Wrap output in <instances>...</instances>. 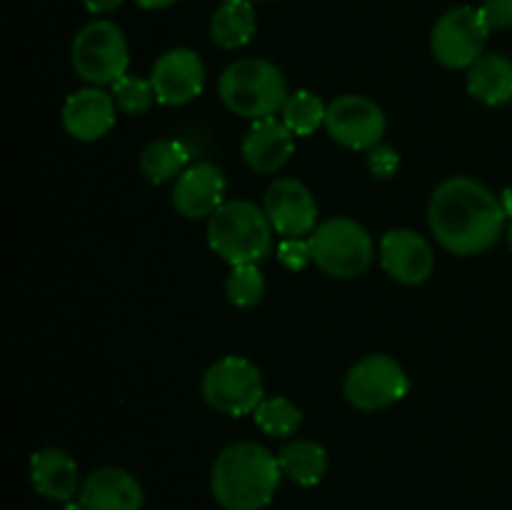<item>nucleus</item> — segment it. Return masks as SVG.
Returning <instances> with one entry per match:
<instances>
[{"mask_svg":"<svg viewBox=\"0 0 512 510\" xmlns=\"http://www.w3.org/2000/svg\"><path fill=\"white\" fill-rule=\"evenodd\" d=\"M508 243H510V250H512V225H510V230H508Z\"/></svg>","mask_w":512,"mask_h":510,"instance_id":"33","label":"nucleus"},{"mask_svg":"<svg viewBox=\"0 0 512 510\" xmlns=\"http://www.w3.org/2000/svg\"><path fill=\"white\" fill-rule=\"evenodd\" d=\"M280 470L290 483L313 488L328 473V450L315 440H293L278 453Z\"/></svg>","mask_w":512,"mask_h":510,"instance_id":"20","label":"nucleus"},{"mask_svg":"<svg viewBox=\"0 0 512 510\" xmlns=\"http://www.w3.org/2000/svg\"><path fill=\"white\" fill-rule=\"evenodd\" d=\"M135 3L145 10H163V8H170V5H175L178 0H135Z\"/></svg>","mask_w":512,"mask_h":510,"instance_id":"31","label":"nucleus"},{"mask_svg":"<svg viewBox=\"0 0 512 510\" xmlns=\"http://www.w3.org/2000/svg\"><path fill=\"white\" fill-rule=\"evenodd\" d=\"M188 160L190 150L188 145L180 143V140H153V143L145 145L143 153H140V173H143L153 185L168 183V180H178V175L183 173Z\"/></svg>","mask_w":512,"mask_h":510,"instance_id":"22","label":"nucleus"},{"mask_svg":"<svg viewBox=\"0 0 512 510\" xmlns=\"http://www.w3.org/2000/svg\"><path fill=\"white\" fill-rule=\"evenodd\" d=\"M83 3L90 13L103 15V13H113V10H118L125 0H83Z\"/></svg>","mask_w":512,"mask_h":510,"instance_id":"30","label":"nucleus"},{"mask_svg":"<svg viewBox=\"0 0 512 510\" xmlns=\"http://www.w3.org/2000/svg\"><path fill=\"white\" fill-rule=\"evenodd\" d=\"M398 163V153H395L393 148H385V145H378V148L370 150L368 155L370 170H373L378 178H390V175L395 173V168H398Z\"/></svg>","mask_w":512,"mask_h":510,"instance_id":"29","label":"nucleus"},{"mask_svg":"<svg viewBox=\"0 0 512 510\" xmlns=\"http://www.w3.org/2000/svg\"><path fill=\"white\" fill-rule=\"evenodd\" d=\"M30 480H33L35 493L55 503H70L83 488L78 463L60 448H43L33 453Z\"/></svg>","mask_w":512,"mask_h":510,"instance_id":"18","label":"nucleus"},{"mask_svg":"<svg viewBox=\"0 0 512 510\" xmlns=\"http://www.w3.org/2000/svg\"><path fill=\"white\" fill-rule=\"evenodd\" d=\"M115 105L113 95L105 93L103 88H80L65 98L63 105V128L70 138L80 143H93V140L105 138L115 125Z\"/></svg>","mask_w":512,"mask_h":510,"instance_id":"15","label":"nucleus"},{"mask_svg":"<svg viewBox=\"0 0 512 510\" xmlns=\"http://www.w3.org/2000/svg\"><path fill=\"white\" fill-rule=\"evenodd\" d=\"M273 225L250 200L223 203L208 218V243L230 265L258 263L273 250Z\"/></svg>","mask_w":512,"mask_h":510,"instance_id":"4","label":"nucleus"},{"mask_svg":"<svg viewBox=\"0 0 512 510\" xmlns=\"http://www.w3.org/2000/svg\"><path fill=\"white\" fill-rule=\"evenodd\" d=\"M480 15L490 30L512 28V0H485L480 5Z\"/></svg>","mask_w":512,"mask_h":510,"instance_id":"28","label":"nucleus"},{"mask_svg":"<svg viewBox=\"0 0 512 510\" xmlns=\"http://www.w3.org/2000/svg\"><path fill=\"white\" fill-rule=\"evenodd\" d=\"M388 120L383 108L365 95H340L328 105L325 130L348 150H373L383 140Z\"/></svg>","mask_w":512,"mask_h":510,"instance_id":"10","label":"nucleus"},{"mask_svg":"<svg viewBox=\"0 0 512 510\" xmlns=\"http://www.w3.org/2000/svg\"><path fill=\"white\" fill-rule=\"evenodd\" d=\"M225 295L235 308H255L265 295V278L258 263L233 265L225 280Z\"/></svg>","mask_w":512,"mask_h":510,"instance_id":"25","label":"nucleus"},{"mask_svg":"<svg viewBox=\"0 0 512 510\" xmlns=\"http://www.w3.org/2000/svg\"><path fill=\"white\" fill-rule=\"evenodd\" d=\"M325 115H328V105L310 90H295L288 95L283 110H280V120L293 130L295 138H308L313 135L320 125H325Z\"/></svg>","mask_w":512,"mask_h":510,"instance_id":"23","label":"nucleus"},{"mask_svg":"<svg viewBox=\"0 0 512 510\" xmlns=\"http://www.w3.org/2000/svg\"><path fill=\"white\" fill-rule=\"evenodd\" d=\"M253 418L265 435L280 440L295 435V430L303 423V410H300L293 400L278 395V398H265L263 403L255 408Z\"/></svg>","mask_w":512,"mask_h":510,"instance_id":"24","label":"nucleus"},{"mask_svg":"<svg viewBox=\"0 0 512 510\" xmlns=\"http://www.w3.org/2000/svg\"><path fill=\"white\" fill-rule=\"evenodd\" d=\"M200 393L213 410L240 418L255 413V408L263 403L265 383L253 360L243 355H225L205 370Z\"/></svg>","mask_w":512,"mask_h":510,"instance_id":"7","label":"nucleus"},{"mask_svg":"<svg viewBox=\"0 0 512 510\" xmlns=\"http://www.w3.org/2000/svg\"><path fill=\"white\" fill-rule=\"evenodd\" d=\"M225 175L215 163H195L178 175L173 185V208L183 218H210L225 203Z\"/></svg>","mask_w":512,"mask_h":510,"instance_id":"14","label":"nucleus"},{"mask_svg":"<svg viewBox=\"0 0 512 510\" xmlns=\"http://www.w3.org/2000/svg\"><path fill=\"white\" fill-rule=\"evenodd\" d=\"M263 210L275 233L283 238H305L318 228V203L298 178H278L265 190Z\"/></svg>","mask_w":512,"mask_h":510,"instance_id":"11","label":"nucleus"},{"mask_svg":"<svg viewBox=\"0 0 512 510\" xmlns=\"http://www.w3.org/2000/svg\"><path fill=\"white\" fill-rule=\"evenodd\" d=\"M278 260L288 270L298 273L313 263V245L310 238H283L278 245Z\"/></svg>","mask_w":512,"mask_h":510,"instance_id":"27","label":"nucleus"},{"mask_svg":"<svg viewBox=\"0 0 512 510\" xmlns=\"http://www.w3.org/2000/svg\"><path fill=\"white\" fill-rule=\"evenodd\" d=\"M143 500V485L123 468L93 470L80 488L85 510H140Z\"/></svg>","mask_w":512,"mask_h":510,"instance_id":"16","label":"nucleus"},{"mask_svg":"<svg viewBox=\"0 0 512 510\" xmlns=\"http://www.w3.org/2000/svg\"><path fill=\"white\" fill-rule=\"evenodd\" d=\"M500 203H503L505 215H510L512 218V188H508L503 195H500Z\"/></svg>","mask_w":512,"mask_h":510,"instance_id":"32","label":"nucleus"},{"mask_svg":"<svg viewBox=\"0 0 512 510\" xmlns=\"http://www.w3.org/2000/svg\"><path fill=\"white\" fill-rule=\"evenodd\" d=\"M345 398L355 410L373 413L398 403L408 395L410 380L403 365L383 353L358 360L345 375Z\"/></svg>","mask_w":512,"mask_h":510,"instance_id":"8","label":"nucleus"},{"mask_svg":"<svg viewBox=\"0 0 512 510\" xmlns=\"http://www.w3.org/2000/svg\"><path fill=\"white\" fill-rule=\"evenodd\" d=\"M380 265L403 285H420L433 275L435 255L428 240L415 230H388L380 240Z\"/></svg>","mask_w":512,"mask_h":510,"instance_id":"13","label":"nucleus"},{"mask_svg":"<svg viewBox=\"0 0 512 510\" xmlns=\"http://www.w3.org/2000/svg\"><path fill=\"white\" fill-rule=\"evenodd\" d=\"M218 95L238 118H275L288 100V83L278 65L263 58H240L223 70Z\"/></svg>","mask_w":512,"mask_h":510,"instance_id":"3","label":"nucleus"},{"mask_svg":"<svg viewBox=\"0 0 512 510\" xmlns=\"http://www.w3.org/2000/svg\"><path fill=\"white\" fill-rule=\"evenodd\" d=\"M155 98L163 105H185L205 88V65L190 48H173L160 55L150 73Z\"/></svg>","mask_w":512,"mask_h":510,"instance_id":"12","label":"nucleus"},{"mask_svg":"<svg viewBox=\"0 0 512 510\" xmlns=\"http://www.w3.org/2000/svg\"><path fill=\"white\" fill-rule=\"evenodd\" d=\"M278 455L253 440L220 450L210 470V490L223 510H263L280 488Z\"/></svg>","mask_w":512,"mask_h":510,"instance_id":"2","label":"nucleus"},{"mask_svg":"<svg viewBox=\"0 0 512 510\" xmlns=\"http://www.w3.org/2000/svg\"><path fill=\"white\" fill-rule=\"evenodd\" d=\"M313 263L330 278L350 280L363 275L373 263V238L368 230L353 218L333 215L323 220L310 235Z\"/></svg>","mask_w":512,"mask_h":510,"instance_id":"5","label":"nucleus"},{"mask_svg":"<svg viewBox=\"0 0 512 510\" xmlns=\"http://www.w3.org/2000/svg\"><path fill=\"white\" fill-rule=\"evenodd\" d=\"M468 93L485 105L512 103V60L500 53L480 55L468 68Z\"/></svg>","mask_w":512,"mask_h":510,"instance_id":"19","label":"nucleus"},{"mask_svg":"<svg viewBox=\"0 0 512 510\" xmlns=\"http://www.w3.org/2000/svg\"><path fill=\"white\" fill-rule=\"evenodd\" d=\"M498 195L468 175H453L435 188L428 223L435 240L453 255H480L493 248L505 228Z\"/></svg>","mask_w":512,"mask_h":510,"instance_id":"1","label":"nucleus"},{"mask_svg":"<svg viewBox=\"0 0 512 510\" xmlns=\"http://www.w3.org/2000/svg\"><path fill=\"white\" fill-rule=\"evenodd\" d=\"M488 23L480 15V8L473 5H458L448 13L440 15L430 33V50L440 65L450 70L470 68L480 55H485L488 43Z\"/></svg>","mask_w":512,"mask_h":510,"instance_id":"9","label":"nucleus"},{"mask_svg":"<svg viewBox=\"0 0 512 510\" xmlns=\"http://www.w3.org/2000/svg\"><path fill=\"white\" fill-rule=\"evenodd\" d=\"M213 43L223 50L243 48L255 35L253 0H225L210 18Z\"/></svg>","mask_w":512,"mask_h":510,"instance_id":"21","label":"nucleus"},{"mask_svg":"<svg viewBox=\"0 0 512 510\" xmlns=\"http://www.w3.org/2000/svg\"><path fill=\"white\" fill-rule=\"evenodd\" d=\"M243 158L255 173H275L290 160L295 150V135L280 118L253 120L243 138Z\"/></svg>","mask_w":512,"mask_h":510,"instance_id":"17","label":"nucleus"},{"mask_svg":"<svg viewBox=\"0 0 512 510\" xmlns=\"http://www.w3.org/2000/svg\"><path fill=\"white\" fill-rule=\"evenodd\" d=\"M70 60H73L75 73L88 85H95V88L115 85L128 75V40L123 30L110 20H93L83 25L73 38Z\"/></svg>","mask_w":512,"mask_h":510,"instance_id":"6","label":"nucleus"},{"mask_svg":"<svg viewBox=\"0 0 512 510\" xmlns=\"http://www.w3.org/2000/svg\"><path fill=\"white\" fill-rule=\"evenodd\" d=\"M110 95H113L115 105H118L120 113L125 115H145L153 103L155 98V88L150 83V78H138V75H125L120 78L118 83L110 85Z\"/></svg>","mask_w":512,"mask_h":510,"instance_id":"26","label":"nucleus"}]
</instances>
